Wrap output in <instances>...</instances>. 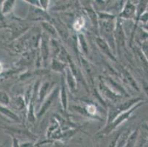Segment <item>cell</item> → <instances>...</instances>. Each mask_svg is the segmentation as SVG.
I'll use <instances>...</instances> for the list:
<instances>
[{
  "label": "cell",
  "mask_w": 148,
  "mask_h": 147,
  "mask_svg": "<svg viewBox=\"0 0 148 147\" xmlns=\"http://www.w3.org/2000/svg\"><path fill=\"white\" fill-rule=\"evenodd\" d=\"M96 41H97V45L99 46V47L101 49H102V51H103V52H104L105 53L107 54V55H108L109 57H111L112 59H114V55H113V54L111 53L108 45L107 43L105 41L104 39L101 38H97Z\"/></svg>",
  "instance_id": "4"
},
{
  "label": "cell",
  "mask_w": 148,
  "mask_h": 147,
  "mask_svg": "<svg viewBox=\"0 0 148 147\" xmlns=\"http://www.w3.org/2000/svg\"><path fill=\"white\" fill-rule=\"evenodd\" d=\"M124 75H125V79H127V83H128L132 87L134 88V89H136V90H137L138 91H139V88H138L137 83H136V80L134 79V77H133L130 74H129L128 71L125 70V71H124Z\"/></svg>",
  "instance_id": "9"
},
{
  "label": "cell",
  "mask_w": 148,
  "mask_h": 147,
  "mask_svg": "<svg viewBox=\"0 0 148 147\" xmlns=\"http://www.w3.org/2000/svg\"><path fill=\"white\" fill-rule=\"evenodd\" d=\"M2 70V65H1V63H0V73H1Z\"/></svg>",
  "instance_id": "20"
},
{
  "label": "cell",
  "mask_w": 148,
  "mask_h": 147,
  "mask_svg": "<svg viewBox=\"0 0 148 147\" xmlns=\"http://www.w3.org/2000/svg\"><path fill=\"white\" fill-rule=\"evenodd\" d=\"M148 1H141L136 7V16L137 17V21L140 18V17L144 14L145 10L147 8Z\"/></svg>",
  "instance_id": "7"
},
{
  "label": "cell",
  "mask_w": 148,
  "mask_h": 147,
  "mask_svg": "<svg viewBox=\"0 0 148 147\" xmlns=\"http://www.w3.org/2000/svg\"><path fill=\"white\" fill-rule=\"evenodd\" d=\"M66 79L67 83H68L70 90L75 91V89H76V81H75L73 75H72V72H71L69 68H66Z\"/></svg>",
  "instance_id": "5"
},
{
  "label": "cell",
  "mask_w": 148,
  "mask_h": 147,
  "mask_svg": "<svg viewBox=\"0 0 148 147\" xmlns=\"http://www.w3.org/2000/svg\"><path fill=\"white\" fill-rule=\"evenodd\" d=\"M142 52L146 57L147 60H148V44H144L142 46Z\"/></svg>",
  "instance_id": "17"
},
{
  "label": "cell",
  "mask_w": 148,
  "mask_h": 147,
  "mask_svg": "<svg viewBox=\"0 0 148 147\" xmlns=\"http://www.w3.org/2000/svg\"><path fill=\"white\" fill-rule=\"evenodd\" d=\"M60 96H61L62 106H63V107H64V110H66L67 98H66V89H65V87H64V83H62L61 94H60Z\"/></svg>",
  "instance_id": "11"
},
{
  "label": "cell",
  "mask_w": 148,
  "mask_h": 147,
  "mask_svg": "<svg viewBox=\"0 0 148 147\" xmlns=\"http://www.w3.org/2000/svg\"><path fill=\"white\" fill-rule=\"evenodd\" d=\"M64 66L63 65V63H59L58 60H54L53 61H52V68H53L54 70H56V71H60V69H64Z\"/></svg>",
  "instance_id": "14"
},
{
  "label": "cell",
  "mask_w": 148,
  "mask_h": 147,
  "mask_svg": "<svg viewBox=\"0 0 148 147\" xmlns=\"http://www.w3.org/2000/svg\"><path fill=\"white\" fill-rule=\"evenodd\" d=\"M86 110L87 113H88V114H90V115H95L97 112L96 107H95L94 105H92V104H90V105H87Z\"/></svg>",
  "instance_id": "15"
},
{
  "label": "cell",
  "mask_w": 148,
  "mask_h": 147,
  "mask_svg": "<svg viewBox=\"0 0 148 147\" xmlns=\"http://www.w3.org/2000/svg\"><path fill=\"white\" fill-rule=\"evenodd\" d=\"M99 85H101V91H103L107 96L108 98H110V99H113V100H115L116 99H117L118 96L114 92H112L111 89H110L108 87L106 86V85L104 83H101Z\"/></svg>",
  "instance_id": "8"
},
{
  "label": "cell",
  "mask_w": 148,
  "mask_h": 147,
  "mask_svg": "<svg viewBox=\"0 0 148 147\" xmlns=\"http://www.w3.org/2000/svg\"><path fill=\"white\" fill-rule=\"evenodd\" d=\"M50 84H49V82H46L45 83L42 85L41 86V88L40 90L39 96H38V99H39V102H41L44 100V97L47 95V92L48 89H49Z\"/></svg>",
  "instance_id": "10"
},
{
  "label": "cell",
  "mask_w": 148,
  "mask_h": 147,
  "mask_svg": "<svg viewBox=\"0 0 148 147\" xmlns=\"http://www.w3.org/2000/svg\"><path fill=\"white\" fill-rule=\"evenodd\" d=\"M58 88H56V90H55V91H54L53 92H52V94L49 96V97H48L47 99V101L45 102V103L43 105L42 107H41V111H40L39 113H38V116H42L43 114H44V113L47 111V110H48V108H49V106L51 105L52 102H53L54 99H56V96L58 95Z\"/></svg>",
  "instance_id": "3"
},
{
  "label": "cell",
  "mask_w": 148,
  "mask_h": 147,
  "mask_svg": "<svg viewBox=\"0 0 148 147\" xmlns=\"http://www.w3.org/2000/svg\"><path fill=\"white\" fill-rule=\"evenodd\" d=\"M88 16H90V18L92 20L94 24H95V21L97 22V16L95 13V11H93L92 10H90V11H88Z\"/></svg>",
  "instance_id": "18"
},
{
  "label": "cell",
  "mask_w": 148,
  "mask_h": 147,
  "mask_svg": "<svg viewBox=\"0 0 148 147\" xmlns=\"http://www.w3.org/2000/svg\"><path fill=\"white\" fill-rule=\"evenodd\" d=\"M41 24L43 25V27H44L46 30L47 31L49 34L52 35V36H57L56 29H55V28H54L51 24H49V23H47V22H42L41 23Z\"/></svg>",
  "instance_id": "12"
},
{
  "label": "cell",
  "mask_w": 148,
  "mask_h": 147,
  "mask_svg": "<svg viewBox=\"0 0 148 147\" xmlns=\"http://www.w3.org/2000/svg\"><path fill=\"white\" fill-rule=\"evenodd\" d=\"M84 24V20L83 18H79L76 20L75 24H74V27L76 30H80Z\"/></svg>",
  "instance_id": "13"
},
{
  "label": "cell",
  "mask_w": 148,
  "mask_h": 147,
  "mask_svg": "<svg viewBox=\"0 0 148 147\" xmlns=\"http://www.w3.org/2000/svg\"><path fill=\"white\" fill-rule=\"evenodd\" d=\"M0 100L2 102H5V104H8L9 98L8 95L5 93H0Z\"/></svg>",
  "instance_id": "16"
},
{
  "label": "cell",
  "mask_w": 148,
  "mask_h": 147,
  "mask_svg": "<svg viewBox=\"0 0 148 147\" xmlns=\"http://www.w3.org/2000/svg\"><path fill=\"white\" fill-rule=\"evenodd\" d=\"M136 14V6L131 2H127L124 7L120 16L125 18H132Z\"/></svg>",
  "instance_id": "2"
},
{
  "label": "cell",
  "mask_w": 148,
  "mask_h": 147,
  "mask_svg": "<svg viewBox=\"0 0 148 147\" xmlns=\"http://www.w3.org/2000/svg\"><path fill=\"white\" fill-rule=\"evenodd\" d=\"M138 130H134L133 133H131L129 135L128 138L127 140L125 146V147H134L136 143V140L138 138Z\"/></svg>",
  "instance_id": "6"
},
{
  "label": "cell",
  "mask_w": 148,
  "mask_h": 147,
  "mask_svg": "<svg viewBox=\"0 0 148 147\" xmlns=\"http://www.w3.org/2000/svg\"><path fill=\"white\" fill-rule=\"evenodd\" d=\"M40 2H41V7L44 8V10H46V9H47V6L48 5V2H49V1H41Z\"/></svg>",
  "instance_id": "19"
},
{
  "label": "cell",
  "mask_w": 148,
  "mask_h": 147,
  "mask_svg": "<svg viewBox=\"0 0 148 147\" xmlns=\"http://www.w3.org/2000/svg\"><path fill=\"white\" fill-rule=\"evenodd\" d=\"M143 104L144 102L142 101V102H138V104H136L135 106H134V107H132V108H130V110H127V111L123 112V113H120V114H119V115L118 116L111 124H108V126H106L105 129H103L102 131L99 132L98 135H107L109 133H111V132L113 131L114 129H115L117 127V126H119V125L120 124H122L123 121L127 120V118H128V117L130 116V114H131L136 109L139 107L140 106L143 105Z\"/></svg>",
  "instance_id": "1"
}]
</instances>
